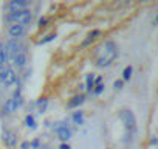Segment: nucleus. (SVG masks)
Listing matches in <instances>:
<instances>
[{
	"mask_svg": "<svg viewBox=\"0 0 158 149\" xmlns=\"http://www.w3.org/2000/svg\"><path fill=\"white\" fill-rule=\"evenodd\" d=\"M27 61H28L27 54H25V53H22V54H17V56L14 57V62H13V64H16L17 67H23V65L27 64Z\"/></svg>",
	"mask_w": 158,
	"mask_h": 149,
	"instance_id": "14",
	"label": "nucleus"
},
{
	"mask_svg": "<svg viewBox=\"0 0 158 149\" xmlns=\"http://www.w3.org/2000/svg\"><path fill=\"white\" fill-rule=\"evenodd\" d=\"M16 81H17V74H16V71L14 70H8V73H6V76H5V79H3V84L6 86V87H11L13 84H16Z\"/></svg>",
	"mask_w": 158,
	"mask_h": 149,
	"instance_id": "11",
	"label": "nucleus"
},
{
	"mask_svg": "<svg viewBox=\"0 0 158 149\" xmlns=\"http://www.w3.org/2000/svg\"><path fill=\"white\" fill-rule=\"evenodd\" d=\"M84 101H85V96H84V95H76V96H73V98L70 100V103H68V107H70V109H73V107H77V106H81Z\"/></svg>",
	"mask_w": 158,
	"mask_h": 149,
	"instance_id": "12",
	"label": "nucleus"
},
{
	"mask_svg": "<svg viewBox=\"0 0 158 149\" xmlns=\"http://www.w3.org/2000/svg\"><path fill=\"white\" fill-rule=\"evenodd\" d=\"M102 90H104V84H98V86H95V89H93L95 95H101Z\"/></svg>",
	"mask_w": 158,
	"mask_h": 149,
	"instance_id": "20",
	"label": "nucleus"
},
{
	"mask_svg": "<svg viewBox=\"0 0 158 149\" xmlns=\"http://www.w3.org/2000/svg\"><path fill=\"white\" fill-rule=\"evenodd\" d=\"M132 73H133L132 65H127V67L124 68V71H123V81H129V79L132 78Z\"/></svg>",
	"mask_w": 158,
	"mask_h": 149,
	"instance_id": "15",
	"label": "nucleus"
},
{
	"mask_svg": "<svg viewBox=\"0 0 158 149\" xmlns=\"http://www.w3.org/2000/svg\"><path fill=\"white\" fill-rule=\"evenodd\" d=\"M118 56V47L113 40H107L101 45L99 48V56L96 59V65L101 67V68H106L109 67Z\"/></svg>",
	"mask_w": 158,
	"mask_h": 149,
	"instance_id": "1",
	"label": "nucleus"
},
{
	"mask_svg": "<svg viewBox=\"0 0 158 149\" xmlns=\"http://www.w3.org/2000/svg\"><path fill=\"white\" fill-rule=\"evenodd\" d=\"M3 141H5V144L6 146H16V143H17V137H16V134L14 132H11V130H5L3 132Z\"/></svg>",
	"mask_w": 158,
	"mask_h": 149,
	"instance_id": "9",
	"label": "nucleus"
},
{
	"mask_svg": "<svg viewBox=\"0 0 158 149\" xmlns=\"http://www.w3.org/2000/svg\"><path fill=\"white\" fill-rule=\"evenodd\" d=\"M28 5H30L28 0H11V2L8 3V8L11 10V13H17V11L27 10Z\"/></svg>",
	"mask_w": 158,
	"mask_h": 149,
	"instance_id": "5",
	"label": "nucleus"
},
{
	"mask_svg": "<svg viewBox=\"0 0 158 149\" xmlns=\"http://www.w3.org/2000/svg\"><path fill=\"white\" fill-rule=\"evenodd\" d=\"M48 104H50V100H48L47 96L39 98V100L36 101V109H37V113L44 115V113L47 112V109H48Z\"/></svg>",
	"mask_w": 158,
	"mask_h": 149,
	"instance_id": "6",
	"label": "nucleus"
},
{
	"mask_svg": "<svg viewBox=\"0 0 158 149\" xmlns=\"http://www.w3.org/2000/svg\"><path fill=\"white\" fill-rule=\"evenodd\" d=\"M150 143H152V144H156V143H158V138H152V141H150Z\"/></svg>",
	"mask_w": 158,
	"mask_h": 149,
	"instance_id": "28",
	"label": "nucleus"
},
{
	"mask_svg": "<svg viewBox=\"0 0 158 149\" xmlns=\"http://www.w3.org/2000/svg\"><path fill=\"white\" fill-rule=\"evenodd\" d=\"M119 120L123 121L126 130L129 132V135H132L135 130H136V118H135V113L129 109H123L119 112Z\"/></svg>",
	"mask_w": 158,
	"mask_h": 149,
	"instance_id": "2",
	"label": "nucleus"
},
{
	"mask_svg": "<svg viewBox=\"0 0 158 149\" xmlns=\"http://www.w3.org/2000/svg\"><path fill=\"white\" fill-rule=\"evenodd\" d=\"M8 70H10V68H8V67H6L5 64H3V65H0V79H2V81L5 79V76H6Z\"/></svg>",
	"mask_w": 158,
	"mask_h": 149,
	"instance_id": "19",
	"label": "nucleus"
},
{
	"mask_svg": "<svg viewBox=\"0 0 158 149\" xmlns=\"http://www.w3.org/2000/svg\"><path fill=\"white\" fill-rule=\"evenodd\" d=\"M31 146H30V143L28 141H23L22 144H20V149H30Z\"/></svg>",
	"mask_w": 158,
	"mask_h": 149,
	"instance_id": "25",
	"label": "nucleus"
},
{
	"mask_svg": "<svg viewBox=\"0 0 158 149\" xmlns=\"http://www.w3.org/2000/svg\"><path fill=\"white\" fill-rule=\"evenodd\" d=\"M8 20L14 25H28L31 22V11L30 10H23V11H17V13H11L8 14Z\"/></svg>",
	"mask_w": 158,
	"mask_h": 149,
	"instance_id": "3",
	"label": "nucleus"
},
{
	"mask_svg": "<svg viewBox=\"0 0 158 149\" xmlns=\"http://www.w3.org/2000/svg\"><path fill=\"white\" fill-rule=\"evenodd\" d=\"M6 64V47L3 44H0V65Z\"/></svg>",
	"mask_w": 158,
	"mask_h": 149,
	"instance_id": "17",
	"label": "nucleus"
},
{
	"mask_svg": "<svg viewBox=\"0 0 158 149\" xmlns=\"http://www.w3.org/2000/svg\"><path fill=\"white\" fill-rule=\"evenodd\" d=\"M93 84H95V76H93L92 73H89V74H87V87H85V89H87L89 92H92V90H93Z\"/></svg>",
	"mask_w": 158,
	"mask_h": 149,
	"instance_id": "18",
	"label": "nucleus"
},
{
	"mask_svg": "<svg viewBox=\"0 0 158 149\" xmlns=\"http://www.w3.org/2000/svg\"><path fill=\"white\" fill-rule=\"evenodd\" d=\"M25 124H27L30 129H36V127H37V123H36V120H34L33 115H27V118H25Z\"/></svg>",
	"mask_w": 158,
	"mask_h": 149,
	"instance_id": "16",
	"label": "nucleus"
},
{
	"mask_svg": "<svg viewBox=\"0 0 158 149\" xmlns=\"http://www.w3.org/2000/svg\"><path fill=\"white\" fill-rule=\"evenodd\" d=\"M25 53V47L17 40V39H11L8 44H6V56L8 57H16L17 54H22Z\"/></svg>",
	"mask_w": 158,
	"mask_h": 149,
	"instance_id": "4",
	"label": "nucleus"
},
{
	"mask_svg": "<svg viewBox=\"0 0 158 149\" xmlns=\"http://www.w3.org/2000/svg\"><path fill=\"white\" fill-rule=\"evenodd\" d=\"M23 31H25V27H22V25H11V27L8 28V33H10V36H11L13 39L20 37V36L23 34Z\"/></svg>",
	"mask_w": 158,
	"mask_h": 149,
	"instance_id": "10",
	"label": "nucleus"
},
{
	"mask_svg": "<svg viewBox=\"0 0 158 149\" xmlns=\"http://www.w3.org/2000/svg\"><path fill=\"white\" fill-rule=\"evenodd\" d=\"M30 146H31L33 149H37V147L40 146V141H39V138H34V140L30 143Z\"/></svg>",
	"mask_w": 158,
	"mask_h": 149,
	"instance_id": "22",
	"label": "nucleus"
},
{
	"mask_svg": "<svg viewBox=\"0 0 158 149\" xmlns=\"http://www.w3.org/2000/svg\"><path fill=\"white\" fill-rule=\"evenodd\" d=\"M113 87H115V89H118V90H119V89H123V87H124V81H123V79H116V81L113 83Z\"/></svg>",
	"mask_w": 158,
	"mask_h": 149,
	"instance_id": "21",
	"label": "nucleus"
},
{
	"mask_svg": "<svg viewBox=\"0 0 158 149\" xmlns=\"http://www.w3.org/2000/svg\"><path fill=\"white\" fill-rule=\"evenodd\" d=\"M54 37H56V34H54V33H53V34H50V36H47V37H45V39H44V40H40V42H39V44H45V42H48V40H53V39H54Z\"/></svg>",
	"mask_w": 158,
	"mask_h": 149,
	"instance_id": "23",
	"label": "nucleus"
},
{
	"mask_svg": "<svg viewBox=\"0 0 158 149\" xmlns=\"http://www.w3.org/2000/svg\"><path fill=\"white\" fill-rule=\"evenodd\" d=\"M47 22H48V19H47V17H42V19L39 20V27H45Z\"/></svg>",
	"mask_w": 158,
	"mask_h": 149,
	"instance_id": "24",
	"label": "nucleus"
},
{
	"mask_svg": "<svg viewBox=\"0 0 158 149\" xmlns=\"http://www.w3.org/2000/svg\"><path fill=\"white\" fill-rule=\"evenodd\" d=\"M153 25H158V14H156L155 19H153Z\"/></svg>",
	"mask_w": 158,
	"mask_h": 149,
	"instance_id": "27",
	"label": "nucleus"
},
{
	"mask_svg": "<svg viewBox=\"0 0 158 149\" xmlns=\"http://www.w3.org/2000/svg\"><path fill=\"white\" fill-rule=\"evenodd\" d=\"M59 149H71V147H70L68 143H60V144H59Z\"/></svg>",
	"mask_w": 158,
	"mask_h": 149,
	"instance_id": "26",
	"label": "nucleus"
},
{
	"mask_svg": "<svg viewBox=\"0 0 158 149\" xmlns=\"http://www.w3.org/2000/svg\"><path fill=\"white\" fill-rule=\"evenodd\" d=\"M17 109H19V104H17V103H16V100H13V98H10V100L3 104V112H5L6 115L14 113Z\"/></svg>",
	"mask_w": 158,
	"mask_h": 149,
	"instance_id": "7",
	"label": "nucleus"
},
{
	"mask_svg": "<svg viewBox=\"0 0 158 149\" xmlns=\"http://www.w3.org/2000/svg\"><path fill=\"white\" fill-rule=\"evenodd\" d=\"M71 137H73L71 130H70L68 127H65V126H62V127L57 130V138L60 140V143H67Z\"/></svg>",
	"mask_w": 158,
	"mask_h": 149,
	"instance_id": "8",
	"label": "nucleus"
},
{
	"mask_svg": "<svg viewBox=\"0 0 158 149\" xmlns=\"http://www.w3.org/2000/svg\"><path fill=\"white\" fill-rule=\"evenodd\" d=\"M71 120H73L77 126H82V124H84V112H82V110L74 112V113L71 115Z\"/></svg>",
	"mask_w": 158,
	"mask_h": 149,
	"instance_id": "13",
	"label": "nucleus"
}]
</instances>
